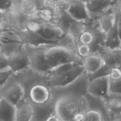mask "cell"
Segmentation results:
<instances>
[{"label":"cell","instance_id":"cell-39","mask_svg":"<svg viewBox=\"0 0 121 121\" xmlns=\"http://www.w3.org/2000/svg\"><path fill=\"white\" fill-rule=\"evenodd\" d=\"M81 1H83V2H84L85 3L86 2V1H87V0H80Z\"/></svg>","mask_w":121,"mask_h":121},{"label":"cell","instance_id":"cell-27","mask_svg":"<svg viewBox=\"0 0 121 121\" xmlns=\"http://www.w3.org/2000/svg\"><path fill=\"white\" fill-rule=\"evenodd\" d=\"M69 6V0H58L55 2V14L59 12L66 11Z\"/></svg>","mask_w":121,"mask_h":121},{"label":"cell","instance_id":"cell-16","mask_svg":"<svg viewBox=\"0 0 121 121\" xmlns=\"http://www.w3.org/2000/svg\"><path fill=\"white\" fill-rule=\"evenodd\" d=\"M95 35L91 20L86 23L85 28L78 39L75 43L86 44L92 46L95 43Z\"/></svg>","mask_w":121,"mask_h":121},{"label":"cell","instance_id":"cell-17","mask_svg":"<svg viewBox=\"0 0 121 121\" xmlns=\"http://www.w3.org/2000/svg\"><path fill=\"white\" fill-rule=\"evenodd\" d=\"M72 19L66 11L59 12L53 14L52 23L60 27L66 34Z\"/></svg>","mask_w":121,"mask_h":121},{"label":"cell","instance_id":"cell-41","mask_svg":"<svg viewBox=\"0 0 121 121\" xmlns=\"http://www.w3.org/2000/svg\"></svg>","mask_w":121,"mask_h":121},{"label":"cell","instance_id":"cell-8","mask_svg":"<svg viewBox=\"0 0 121 121\" xmlns=\"http://www.w3.org/2000/svg\"><path fill=\"white\" fill-rule=\"evenodd\" d=\"M8 56L9 67L12 70L14 74L30 67L29 58L22 44Z\"/></svg>","mask_w":121,"mask_h":121},{"label":"cell","instance_id":"cell-31","mask_svg":"<svg viewBox=\"0 0 121 121\" xmlns=\"http://www.w3.org/2000/svg\"><path fill=\"white\" fill-rule=\"evenodd\" d=\"M0 13H3L10 9L12 5V0H0Z\"/></svg>","mask_w":121,"mask_h":121},{"label":"cell","instance_id":"cell-35","mask_svg":"<svg viewBox=\"0 0 121 121\" xmlns=\"http://www.w3.org/2000/svg\"><path fill=\"white\" fill-rule=\"evenodd\" d=\"M118 53L119 57V65L118 67L121 69V49L118 50Z\"/></svg>","mask_w":121,"mask_h":121},{"label":"cell","instance_id":"cell-37","mask_svg":"<svg viewBox=\"0 0 121 121\" xmlns=\"http://www.w3.org/2000/svg\"><path fill=\"white\" fill-rule=\"evenodd\" d=\"M110 121H121V120H119V119H114V120H112Z\"/></svg>","mask_w":121,"mask_h":121},{"label":"cell","instance_id":"cell-4","mask_svg":"<svg viewBox=\"0 0 121 121\" xmlns=\"http://www.w3.org/2000/svg\"><path fill=\"white\" fill-rule=\"evenodd\" d=\"M31 18L21 13L9 9L0 13V31L26 30V23Z\"/></svg>","mask_w":121,"mask_h":121},{"label":"cell","instance_id":"cell-13","mask_svg":"<svg viewBox=\"0 0 121 121\" xmlns=\"http://www.w3.org/2000/svg\"><path fill=\"white\" fill-rule=\"evenodd\" d=\"M15 121H31L34 115L32 105L25 99L15 106Z\"/></svg>","mask_w":121,"mask_h":121},{"label":"cell","instance_id":"cell-3","mask_svg":"<svg viewBox=\"0 0 121 121\" xmlns=\"http://www.w3.org/2000/svg\"><path fill=\"white\" fill-rule=\"evenodd\" d=\"M86 72L83 63L71 62L62 65L47 73L52 88L65 87Z\"/></svg>","mask_w":121,"mask_h":121},{"label":"cell","instance_id":"cell-28","mask_svg":"<svg viewBox=\"0 0 121 121\" xmlns=\"http://www.w3.org/2000/svg\"><path fill=\"white\" fill-rule=\"evenodd\" d=\"M109 79L116 80L121 78V69L119 67H114L111 69L109 74Z\"/></svg>","mask_w":121,"mask_h":121},{"label":"cell","instance_id":"cell-25","mask_svg":"<svg viewBox=\"0 0 121 121\" xmlns=\"http://www.w3.org/2000/svg\"><path fill=\"white\" fill-rule=\"evenodd\" d=\"M42 26V23L32 18L30 19L27 22L26 24L27 30L34 33H37L41 29Z\"/></svg>","mask_w":121,"mask_h":121},{"label":"cell","instance_id":"cell-22","mask_svg":"<svg viewBox=\"0 0 121 121\" xmlns=\"http://www.w3.org/2000/svg\"><path fill=\"white\" fill-rule=\"evenodd\" d=\"M37 8L33 0H25L21 8V13L32 18Z\"/></svg>","mask_w":121,"mask_h":121},{"label":"cell","instance_id":"cell-21","mask_svg":"<svg viewBox=\"0 0 121 121\" xmlns=\"http://www.w3.org/2000/svg\"><path fill=\"white\" fill-rule=\"evenodd\" d=\"M84 121H106L103 112L95 108H90L86 112Z\"/></svg>","mask_w":121,"mask_h":121},{"label":"cell","instance_id":"cell-30","mask_svg":"<svg viewBox=\"0 0 121 121\" xmlns=\"http://www.w3.org/2000/svg\"><path fill=\"white\" fill-rule=\"evenodd\" d=\"M55 2L54 0H43L42 8L50 9L54 13L55 11Z\"/></svg>","mask_w":121,"mask_h":121},{"label":"cell","instance_id":"cell-34","mask_svg":"<svg viewBox=\"0 0 121 121\" xmlns=\"http://www.w3.org/2000/svg\"><path fill=\"white\" fill-rule=\"evenodd\" d=\"M35 4L37 9L42 8V2L43 0H33Z\"/></svg>","mask_w":121,"mask_h":121},{"label":"cell","instance_id":"cell-36","mask_svg":"<svg viewBox=\"0 0 121 121\" xmlns=\"http://www.w3.org/2000/svg\"><path fill=\"white\" fill-rule=\"evenodd\" d=\"M119 34L120 39L121 41V25H119Z\"/></svg>","mask_w":121,"mask_h":121},{"label":"cell","instance_id":"cell-23","mask_svg":"<svg viewBox=\"0 0 121 121\" xmlns=\"http://www.w3.org/2000/svg\"><path fill=\"white\" fill-rule=\"evenodd\" d=\"M75 43L76 52L81 59L92 53V49L90 45L81 44L78 43Z\"/></svg>","mask_w":121,"mask_h":121},{"label":"cell","instance_id":"cell-1","mask_svg":"<svg viewBox=\"0 0 121 121\" xmlns=\"http://www.w3.org/2000/svg\"><path fill=\"white\" fill-rule=\"evenodd\" d=\"M30 60V68L43 74H47L64 64L82 63L76 49L61 44L38 46L22 44Z\"/></svg>","mask_w":121,"mask_h":121},{"label":"cell","instance_id":"cell-10","mask_svg":"<svg viewBox=\"0 0 121 121\" xmlns=\"http://www.w3.org/2000/svg\"><path fill=\"white\" fill-rule=\"evenodd\" d=\"M82 60L86 72L90 80L95 77L105 65L103 58L98 52L91 53Z\"/></svg>","mask_w":121,"mask_h":121},{"label":"cell","instance_id":"cell-12","mask_svg":"<svg viewBox=\"0 0 121 121\" xmlns=\"http://www.w3.org/2000/svg\"><path fill=\"white\" fill-rule=\"evenodd\" d=\"M37 34L43 39L59 44H60V40L67 34L53 23H42L41 29Z\"/></svg>","mask_w":121,"mask_h":121},{"label":"cell","instance_id":"cell-26","mask_svg":"<svg viewBox=\"0 0 121 121\" xmlns=\"http://www.w3.org/2000/svg\"><path fill=\"white\" fill-rule=\"evenodd\" d=\"M14 74V72L9 67L0 70V86H2Z\"/></svg>","mask_w":121,"mask_h":121},{"label":"cell","instance_id":"cell-20","mask_svg":"<svg viewBox=\"0 0 121 121\" xmlns=\"http://www.w3.org/2000/svg\"><path fill=\"white\" fill-rule=\"evenodd\" d=\"M86 25V23L73 19L69 27L67 34H69L76 41L84 31Z\"/></svg>","mask_w":121,"mask_h":121},{"label":"cell","instance_id":"cell-38","mask_svg":"<svg viewBox=\"0 0 121 121\" xmlns=\"http://www.w3.org/2000/svg\"><path fill=\"white\" fill-rule=\"evenodd\" d=\"M119 6H120V10H121V1H120V4H119Z\"/></svg>","mask_w":121,"mask_h":121},{"label":"cell","instance_id":"cell-24","mask_svg":"<svg viewBox=\"0 0 121 121\" xmlns=\"http://www.w3.org/2000/svg\"><path fill=\"white\" fill-rule=\"evenodd\" d=\"M121 95V78L112 80L109 79V95Z\"/></svg>","mask_w":121,"mask_h":121},{"label":"cell","instance_id":"cell-11","mask_svg":"<svg viewBox=\"0 0 121 121\" xmlns=\"http://www.w3.org/2000/svg\"><path fill=\"white\" fill-rule=\"evenodd\" d=\"M69 6L66 11L74 20L86 23L89 22L92 18L85 3L80 0H69Z\"/></svg>","mask_w":121,"mask_h":121},{"label":"cell","instance_id":"cell-7","mask_svg":"<svg viewBox=\"0 0 121 121\" xmlns=\"http://www.w3.org/2000/svg\"><path fill=\"white\" fill-rule=\"evenodd\" d=\"M109 75L94 78L89 83L87 95L95 98L103 99L109 95Z\"/></svg>","mask_w":121,"mask_h":121},{"label":"cell","instance_id":"cell-9","mask_svg":"<svg viewBox=\"0 0 121 121\" xmlns=\"http://www.w3.org/2000/svg\"><path fill=\"white\" fill-rule=\"evenodd\" d=\"M119 5L117 7L114 14L113 25L106 35L104 49L115 51L121 49V41L119 34V19L120 14Z\"/></svg>","mask_w":121,"mask_h":121},{"label":"cell","instance_id":"cell-2","mask_svg":"<svg viewBox=\"0 0 121 121\" xmlns=\"http://www.w3.org/2000/svg\"><path fill=\"white\" fill-rule=\"evenodd\" d=\"M86 95L62 94L58 95L54 106V113L62 121H84L90 103Z\"/></svg>","mask_w":121,"mask_h":121},{"label":"cell","instance_id":"cell-32","mask_svg":"<svg viewBox=\"0 0 121 121\" xmlns=\"http://www.w3.org/2000/svg\"><path fill=\"white\" fill-rule=\"evenodd\" d=\"M25 0H12L10 9L18 13H21V6Z\"/></svg>","mask_w":121,"mask_h":121},{"label":"cell","instance_id":"cell-6","mask_svg":"<svg viewBox=\"0 0 121 121\" xmlns=\"http://www.w3.org/2000/svg\"><path fill=\"white\" fill-rule=\"evenodd\" d=\"M90 78L87 74L85 72L76 80L69 85L60 88H53L54 96L62 94H74L82 95H87V88Z\"/></svg>","mask_w":121,"mask_h":121},{"label":"cell","instance_id":"cell-5","mask_svg":"<svg viewBox=\"0 0 121 121\" xmlns=\"http://www.w3.org/2000/svg\"><path fill=\"white\" fill-rule=\"evenodd\" d=\"M25 92L22 84L13 75L0 86V97L16 106L25 99Z\"/></svg>","mask_w":121,"mask_h":121},{"label":"cell","instance_id":"cell-18","mask_svg":"<svg viewBox=\"0 0 121 121\" xmlns=\"http://www.w3.org/2000/svg\"><path fill=\"white\" fill-rule=\"evenodd\" d=\"M53 13L52 11L45 8L37 9L35 11L32 19L42 23H52Z\"/></svg>","mask_w":121,"mask_h":121},{"label":"cell","instance_id":"cell-14","mask_svg":"<svg viewBox=\"0 0 121 121\" xmlns=\"http://www.w3.org/2000/svg\"><path fill=\"white\" fill-rule=\"evenodd\" d=\"M15 106L9 102L5 99L0 98V121H15Z\"/></svg>","mask_w":121,"mask_h":121},{"label":"cell","instance_id":"cell-40","mask_svg":"<svg viewBox=\"0 0 121 121\" xmlns=\"http://www.w3.org/2000/svg\"><path fill=\"white\" fill-rule=\"evenodd\" d=\"M55 1H57V0H54Z\"/></svg>","mask_w":121,"mask_h":121},{"label":"cell","instance_id":"cell-33","mask_svg":"<svg viewBox=\"0 0 121 121\" xmlns=\"http://www.w3.org/2000/svg\"><path fill=\"white\" fill-rule=\"evenodd\" d=\"M45 121H62L61 119L55 113L50 115Z\"/></svg>","mask_w":121,"mask_h":121},{"label":"cell","instance_id":"cell-15","mask_svg":"<svg viewBox=\"0 0 121 121\" xmlns=\"http://www.w3.org/2000/svg\"><path fill=\"white\" fill-rule=\"evenodd\" d=\"M112 0H87L85 3L90 16L100 14L111 5Z\"/></svg>","mask_w":121,"mask_h":121},{"label":"cell","instance_id":"cell-19","mask_svg":"<svg viewBox=\"0 0 121 121\" xmlns=\"http://www.w3.org/2000/svg\"><path fill=\"white\" fill-rule=\"evenodd\" d=\"M98 21L102 31L107 35L113 25L114 16L104 11L100 14Z\"/></svg>","mask_w":121,"mask_h":121},{"label":"cell","instance_id":"cell-29","mask_svg":"<svg viewBox=\"0 0 121 121\" xmlns=\"http://www.w3.org/2000/svg\"><path fill=\"white\" fill-rule=\"evenodd\" d=\"M0 70L9 68L8 56L3 52H0Z\"/></svg>","mask_w":121,"mask_h":121}]
</instances>
